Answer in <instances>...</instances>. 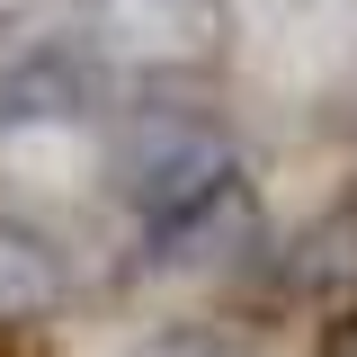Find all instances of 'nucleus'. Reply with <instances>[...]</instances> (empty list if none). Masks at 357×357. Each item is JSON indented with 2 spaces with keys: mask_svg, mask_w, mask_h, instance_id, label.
<instances>
[{
  "mask_svg": "<svg viewBox=\"0 0 357 357\" xmlns=\"http://www.w3.org/2000/svg\"><path fill=\"white\" fill-rule=\"evenodd\" d=\"M63 295H72V277H63V250L45 241L36 223L0 215V321H45Z\"/></svg>",
  "mask_w": 357,
  "mask_h": 357,
  "instance_id": "2",
  "label": "nucleus"
},
{
  "mask_svg": "<svg viewBox=\"0 0 357 357\" xmlns=\"http://www.w3.org/2000/svg\"><path fill=\"white\" fill-rule=\"evenodd\" d=\"M143 357H232L223 340H206V331H170V340H152Z\"/></svg>",
  "mask_w": 357,
  "mask_h": 357,
  "instance_id": "5",
  "label": "nucleus"
},
{
  "mask_svg": "<svg viewBox=\"0 0 357 357\" xmlns=\"http://www.w3.org/2000/svg\"><path fill=\"white\" fill-rule=\"evenodd\" d=\"M295 268H304L312 286H331V295H357V197H349V206H331V215L304 232Z\"/></svg>",
  "mask_w": 357,
  "mask_h": 357,
  "instance_id": "3",
  "label": "nucleus"
},
{
  "mask_svg": "<svg viewBox=\"0 0 357 357\" xmlns=\"http://www.w3.org/2000/svg\"><path fill=\"white\" fill-rule=\"evenodd\" d=\"M72 107H81V81H72L54 54H45V63H27V72L9 81V116H72Z\"/></svg>",
  "mask_w": 357,
  "mask_h": 357,
  "instance_id": "4",
  "label": "nucleus"
},
{
  "mask_svg": "<svg viewBox=\"0 0 357 357\" xmlns=\"http://www.w3.org/2000/svg\"><path fill=\"white\" fill-rule=\"evenodd\" d=\"M232 134L197 107H134L126 134H116V188H126L143 223H188L197 206L232 197Z\"/></svg>",
  "mask_w": 357,
  "mask_h": 357,
  "instance_id": "1",
  "label": "nucleus"
}]
</instances>
